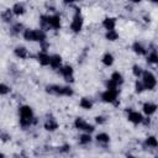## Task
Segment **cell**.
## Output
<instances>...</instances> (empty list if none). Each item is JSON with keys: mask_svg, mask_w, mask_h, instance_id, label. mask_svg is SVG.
<instances>
[{"mask_svg": "<svg viewBox=\"0 0 158 158\" xmlns=\"http://www.w3.org/2000/svg\"><path fill=\"white\" fill-rule=\"evenodd\" d=\"M60 62H62L60 57H59V56H57V54H54V56H51L49 65H51L52 68H59V65H60Z\"/></svg>", "mask_w": 158, "mask_h": 158, "instance_id": "cell-15", "label": "cell"}, {"mask_svg": "<svg viewBox=\"0 0 158 158\" xmlns=\"http://www.w3.org/2000/svg\"><path fill=\"white\" fill-rule=\"evenodd\" d=\"M143 86H144V89H148V90H152V89H154V86H156V84H157V81H156V78H154V75L151 73V72H144L143 73Z\"/></svg>", "mask_w": 158, "mask_h": 158, "instance_id": "cell-3", "label": "cell"}, {"mask_svg": "<svg viewBox=\"0 0 158 158\" xmlns=\"http://www.w3.org/2000/svg\"><path fill=\"white\" fill-rule=\"evenodd\" d=\"M142 73H143V72H142V68H141V67H138V65H135V67H133V74H135L136 77H139Z\"/></svg>", "mask_w": 158, "mask_h": 158, "instance_id": "cell-30", "label": "cell"}, {"mask_svg": "<svg viewBox=\"0 0 158 158\" xmlns=\"http://www.w3.org/2000/svg\"><path fill=\"white\" fill-rule=\"evenodd\" d=\"M111 80H114L117 85L118 84H122V81H123V78H122V75L118 73V72H115L112 75H111Z\"/></svg>", "mask_w": 158, "mask_h": 158, "instance_id": "cell-19", "label": "cell"}, {"mask_svg": "<svg viewBox=\"0 0 158 158\" xmlns=\"http://www.w3.org/2000/svg\"><path fill=\"white\" fill-rule=\"evenodd\" d=\"M80 106H81L83 109H86V110H89V109H91V106H93V102H91L89 99H86V98H83V99L80 100Z\"/></svg>", "mask_w": 158, "mask_h": 158, "instance_id": "cell-20", "label": "cell"}, {"mask_svg": "<svg viewBox=\"0 0 158 158\" xmlns=\"http://www.w3.org/2000/svg\"><path fill=\"white\" fill-rule=\"evenodd\" d=\"M90 141H91V137H90V135H89V133L81 135V136H80V138H79V142H80L81 144H88V143H90Z\"/></svg>", "mask_w": 158, "mask_h": 158, "instance_id": "cell-24", "label": "cell"}, {"mask_svg": "<svg viewBox=\"0 0 158 158\" xmlns=\"http://www.w3.org/2000/svg\"><path fill=\"white\" fill-rule=\"evenodd\" d=\"M70 27H72V30L74 32H79L81 30V27H83V19L80 16V12H77V15L74 16V19L72 21Z\"/></svg>", "mask_w": 158, "mask_h": 158, "instance_id": "cell-4", "label": "cell"}, {"mask_svg": "<svg viewBox=\"0 0 158 158\" xmlns=\"http://www.w3.org/2000/svg\"><path fill=\"white\" fill-rule=\"evenodd\" d=\"M117 37H118V35H117V32L115 30H110L106 33V38L109 41H115V40H117Z\"/></svg>", "mask_w": 158, "mask_h": 158, "instance_id": "cell-22", "label": "cell"}, {"mask_svg": "<svg viewBox=\"0 0 158 158\" xmlns=\"http://www.w3.org/2000/svg\"><path fill=\"white\" fill-rule=\"evenodd\" d=\"M75 127L78 130H84L86 132H93L94 131V127L91 125H89L88 122H85L83 118H77L75 120Z\"/></svg>", "mask_w": 158, "mask_h": 158, "instance_id": "cell-6", "label": "cell"}, {"mask_svg": "<svg viewBox=\"0 0 158 158\" xmlns=\"http://www.w3.org/2000/svg\"><path fill=\"white\" fill-rule=\"evenodd\" d=\"M20 28H21V25H16V26L14 27V32H15V33H17V32L20 31Z\"/></svg>", "mask_w": 158, "mask_h": 158, "instance_id": "cell-33", "label": "cell"}, {"mask_svg": "<svg viewBox=\"0 0 158 158\" xmlns=\"http://www.w3.org/2000/svg\"><path fill=\"white\" fill-rule=\"evenodd\" d=\"M47 91L51 93V94H56V95H63V86L49 85V86H47Z\"/></svg>", "mask_w": 158, "mask_h": 158, "instance_id": "cell-11", "label": "cell"}, {"mask_svg": "<svg viewBox=\"0 0 158 158\" xmlns=\"http://www.w3.org/2000/svg\"><path fill=\"white\" fill-rule=\"evenodd\" d=\"M15 54H16L17 57H20V58H26V57H27V49H26L25 47H22V46L16 47V48H15Z\"/></svg>", "mask_w": 158, "mask_h": 158, "instance_id": "cell-16", "label": "cell"}, {"mask_svg": "<svg viewBox=\"0 0 158 158\" xmlns=\"http://www.w3.org/2000/svg\"><path fill=\"white\" fill-rule=\"evenodd\" d=\"M133 51L136 53H138V54H144L146 53V49H144V47L141 43H135L133 44Z\"/></svg>", "mask_w": 158, "mask_h": 158, "instance_id": "cell-23", "label": "cell"}, {"mask_svg": "<svg viewBox=\"0 0 158 158\" xmlns=\"http://www.w3.org/2000/svg\"><path fill=\"white\" fill-rule=\"evenodd\" d=\"M106 86H107V89H116L117 88V84L114 81V80H109L107 83H106Z\"/></svg>", "mask_w": 158, "mask_h": 158, "instance_id": "cell-31", "label": "cell"}, {"mask_svg": "<svg viewBox=\"0 0 158 158\" xmlns=\"http://www.w3.org/2000/svg\"><path fill=\"white\" fill-rule=\"evenodd\" d=\"M60 73H62V75L65 78V80H73V68L70 67V65H65V67H63L62 69H60Z\"/></svg>", "mask_w": 158, "mask_h": 158, "instance_id": "cell-8", "label": "cell"}, {"mask_svg": "<svg viewBox=\"0 0 158 158\" xmlns=\"http://www.w3.org/2000/svg\"><path fill=\"white\" fill-rule=\"evenodd\" d=\"M9 91H10L9 86L5 85V84H2V83H0V95H5V94H7Z\"/></svg>", "mask_w": 158, "mask_h": 158, "instance_id": "cell-27", "label": "cell"}, {"mask_svg": "<svg viewBox=\"0 0 158 158\" xmlns=\"http://www.w3.org/2000/svg\"><path fill=\"white\" fill-rule=\"evenodd\" d=\"M23 37L27 41H38L43 42L46 40V35L42 30H26L23 32Z\"/></svg>", "mask_w": 158, "mask_h": 158, "instance_id": "cell-1", "label": "cell"}, {"mask_svg": "<svg viewBox=\"0 0 158 158\" xmlns=\"http://www.w3.org/2000/svg\"><path fill=\"white\" fill-rule=\"evenodd\" d=\"M74 1H77V0H64L65 4H70V2H74Z\"/></svg>", "mask_w": 158, "mask_h": 158, "instance_id": "cell-34", "label": "cell"}, {"mask_svg": "<svg viewBox=\"0 0 158 158\" xmlns=\"http://www.w3.org/2000/svg\"><path fill=\"white\" fill-rule=\"evenodd\" d=\"M20 122L22 126H28L33 118V112L30 106H22L20 109Z\"/></svg>", "mask_w": 158, "mask_h": 158, "instance_id": "cell-2", "label": "cell"}, {"mask_svg": "<svg viewBox=\"0 0 158 158\" xmlns=\"http://www.w3.org/2000/svg\"><path fill=\"white\" fill-rule=\"evenodd\" d=\"M157 60H158V57H157L156 52H153V53H151V54L148 56V62H151V63H157Z\"/></svg>", "mask_w": 158, "mask_h": 158, "instance_id": "cell-28", "label": "cell"}, {"mask_svg": "<svg viewBox=\"0 0 158 158\" xmlns=\"http://www.w3.org/2000/svg\"><path fill=\"white\" fill-rule=\"evenodd\" d=\"M2 19H4V21H10L11 20V17H12V10H10V9H6L4 12H2Z\"/></svg>", "mask_w": 158, "mask_h": 158, "instance_id": "cell-25", "label": "cell"}, {"mask_svg": "<svg viewBox=\"0 0 158 158\" xmlns=\"http://www.w3.org/2000/svg\"><path fill=\"white\" fill-rule=\"evenodd\" d=\"M102 63H104L105 65H111V64L114 63V57H112V54L106 53V54L102 57Z\"/></svg>", "mask_w": 158, "mask_h": 158, "instance_id": "cell-18", "label": "cell"}, {"mask_svg": "<svg viewBox=\"0 0 158 158\" xmlns=\"http://www.w3.org/2000/svg\"><path fill=\"white\" fill-rule=\"evenodd\" d=\"M128 120H130L131 122H133V123H139V122L143 121V117H142V115H141L139 112L131 111V112L128 114Z\"/></svg>", "mask_w": 158, "mask_h": 158, "instance_id": "cell-9", "label": "cell"}, {"mask_svg": "<svg viewBox=\"0 0 158 158\" xmlns=\"http://www.w3.org/2000/svg\"><path fill=\"white\" fill-rule=\"evenodd\" d=\"M102 25H104V27H105L107 31L114 30V28H115V25H116V20H115V19H111V17H107V19L104 20Z\"/></svg>", "mask_w": 158, "mask_h": 158, "instance_id": "cell-13", "label": "cell"}, {"mask_svg": "<svg viewBox=\"0 0 158 158\" xmlns=\"http://www.w3.org/2000/svg\"><path fill=\"white\" fill-rule=\"evenodd\" d=\"M135 88H136V91H137V93H142V91H143V89H144L143 83H141V81H136Z\"/></svg>", "mask_w": 158, "mask_h": 158, "instance_id": "cell-29", "label": "cell"}, {"mask_svg": "<svg viewBox=\"0 0 158 158\" xmlns=\"http://www.w3.org/2000/svg\"><path fill=\"white\" fill-rule=\"evenodd\" d=\"M11 10H12V12H14L15 15H22V14L25 12V7H23L22 4H15Z\"/></svg>", "mask_w": 158, "mask_h": 158, "instance_id": "cell-17", "label": "cell"}, {"mask_svg": "<svg viewBox=\"0 0 158 158\" xmlns=\"http://www.w3.org/2000/svg\"><path fill=\"white\" fill-rule=\"evenodd\" d=\"M96 139H98V142H100V143H107V142L110 141V137H109V135H106V133H99V135L96 136Z\"/></svg>", "mask_w": 158, "mask_h": 158, "instance_id": "cell-21", "label": "cell"}, {"mask_svg": "<svg viewBox=\"0 0 158 158\" xmlns=\"http://www.w3.org/2000/svg\"><path fill=\"white\" fill-rule=\"evenodd\" d=\"M156 109H157V106H156L154 104H152V102H146V104L143 105V111H144L147 115L154 114V112H156Z\"/></svg>", "mask_w": 158, "mask_h": 158, "instance_id": "cell-14", "label": "cell"}, {"mask_svg": "<svg viewBox=\"0 0 158 158\" xmlns=\"http://www.w3.org/2000/svg\"><path fill=\"white\" fill-rule=\"evenodd\" d=\"M104 121H105V120H104L102 116H98V117H96V122H98V123H102Z\"/></svg>", "mask_w": 158, "mask_h": 158, "instance_id": "cell-32", "label": "cell"}, {"mask_svg": "<svg viewBox=\"0 0 158 158\" xmlns=\"http://www.w3.org/2000/svg\"><path fill=\"white\" fill-rule=\"evenodd\" d=\"M37 58H38V62H40L42 65H48V64H49L51 56H48L46 52H41V53H38Z\"/></svg>", "mask_w": 158, "mask_h": 158, "instance_id": "cell-10", "label": "cell"}, {"mask_svg": "<svg viewBox=\"0 0 158 158\" xmlns=\"http://www.w3.org/2000/svg\"><path fill=\"white\" fill-rule=\"evenodd\" d=\"M146 143L148 144V146H151V147H157V139H156V137H153V136H151V137H148L147 139H146Z\"/></svg>", "mask_w": 158, "mask_h": 158, "instance_id": "cell-26", "label": "cell"}, {"mask_svg": "<svg viewBox=\"0 0 158 158\" xmlns=\"http://www.w3.org/2000/svg\"><path fill=\"white\" fill-rule=\"evenodd\" d=\"M47 23H48V26H51L52 28H59V26H60V19H59L58 15L48 16V17H47Z\"/></svg>", "mask_w": 158, "mask_h": 158, "instance_id": "cell-7", "label": "cell"}, {"mask_svg": "<svg viewBox=\"0 0 158 158\" xmlns=\"http://www.w3.org/2000/svg\"><path fill=\"white\" fill-rule=\"evenodd\" d=\"M116 96H117V90L116 89H107L104 94H102V100L105 102H114L116 100Z\"/></svg>", "mask_w": 158, "mask_h": 158, "instance_id": "cell-5", "label": "cell"}, {"mask_svg": "<svg viewBox=\"0 0 158 158\" xmlns=\"http://www.w3.org/2000/svg\"><path fill=\"white\" fill-rule=\"evenodd\" d=\"M58 127V123L54 118H48L46 122H44V128L47 131H54L56 128Z\"/></svg>", "mask_w": 158, "mask_h": 158, "instance_id": "cell-12", "label": "cell"}, {"mask_svg": "<svg viewBox=\"0 0 158 158\" xmlns=\"http://www.w3.org/2000/svg\"><path fill=\"white\" fill-rule=\"evenodd\" d=\"M131 1H132V2H139L141 0H131Z\"/></svg>", "mask_w": 158, "mask_h": 158, "instance_id": "cell-35", "label": "cell"}]
</instances>
